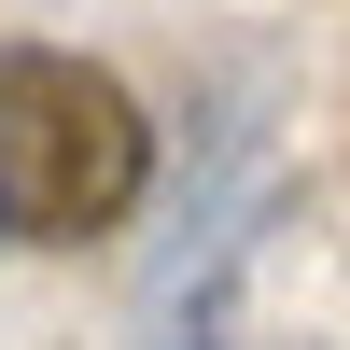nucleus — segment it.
I'll list each match as a JSON object with an SVG mask.
<instances>
[{
  "label": "nucleus",
  "instance_id": "nucleus-1",
  "mask_svg": "<svg viewBox=\"0 0 350 350\" xmlns=\"http://www.w3.org/2000/svg\"><path fill=\"white\" fill-rule=\"evenodd\" d=\"M154 196V112L84 42H0V252H84Z\"/></svg>",
  "mask_w": 350,
  "mask_h": 350
},
{
  "label": "nucleus",
  "instance_id": "nucleus-2",
  "mask_svg": "<svg viewBox=\"0 0 350 350\" xmlns=\"http://www.w3.org/2000/svg\"><path fill=\"white\" fill-rule=\"evenodd\" d=\"M252 350H295V336H252Z\"/></svg>",
  "mask_w": 350,
  "mask_h": 350
}]
</instances>
